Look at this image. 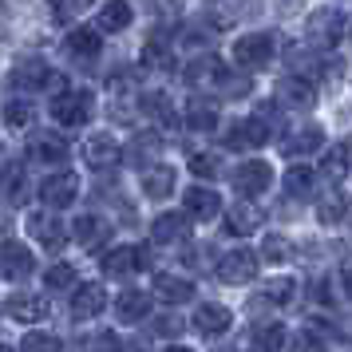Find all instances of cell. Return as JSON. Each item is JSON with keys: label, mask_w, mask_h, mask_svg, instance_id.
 I'll use <instances>...</instances> for the list:
<instances>
[{"label": "cell", "mask_w": 352, "mask_h": 352, "mask_svg": "<svg viewBox=\"0 0 352 352\" xmlns=\"http://www.w3.org/2000/svg\"><path fill=\"white\" fill-rule=\"evenodd\" d=\"M222 76H226V64L218 56H202V60L186 64V83H190V87H218Z\"/></svg>", "instance_id": "obj_18"}, {"label": "cell", "mask_w": 352, "mask_h": 352, "mask_svg": "<svg viewBox=\"0 0 352 352\" xmlns=\"http://www.w3.org/2000/svg\"><path fill=\"white\" fill-rule=\"evenodd\" d=\"M28 155H32L36 162H64L67 159V139L56 135V131H32Z\"/></svg>", "instance_id": "obj_14"}, {"label": "cell", "mask_w": 352, "mask_h": 352, "mask_svg": "<svg viewBox=\"0 0 352 352\" xmlns=\"http://www.w3.org/2000/svg\"><path fill=\"white\" fill-rule=\"evenodd\" d=\"M8 226H12V218H8V210L0 206V238H4V234H8Z\"/></svg>", "instance_id": "obj_44"}, {"label": "cell", "mask_w": 352, "mask_h": 352, "mask_svg": "<svg viewBox=\"0 0 352 352\" xmlns=\"http://www.w3.org/2000/svg\"><path fill=\"white\" fill-rule=\"evenodd\" d=\"M155 293H159V301H166V305H182V301L194 297V281L175 277V273H159V277H155Z\"/></svg>", "instance_id": "obj_23"}, {"label": "cell", "mask_w": 352, "mask_h": 352, "mask_svg": "<svg viewBox=\"0 0 352 352\" xmlns=\"http://www.w3.org/2000/svg\"><path fill=\"white\" fill-rule=\"evenodd\" d=\"M32 265H36V257H32V250H28L24 241H12V238L0 241V273H4V277L20 281V277L32 273Z\"/></svg>", "instance_id": "obj_8"}, {"label": "cell", "mask_w": 352, "mask_h": 352, "mask_svg": "<svg viewBox=\"0 0 352 352\" xmlns=\"http://www.w3.org/2000/svg\"><path fill=\"white\" fill-rule=\"evenodd\" d=\"M32 119H36V107L28 103V99H12V103L4 107V123H8L12 131L32 127Z\"/></svg>", "instance_id": "obj_34"}, {"label": "cell", "mask_w": 352, "mask_h": 352, "mask_svg": "<svg viewBox=\"0 0 352 352\" xmlns=\"http://www.w3.org/2000/svg\"><path fill=\"white\" fill-rule=\"evenodd\" d=\"M349 293H352V270H349Z\"/></svg>", "instance_id": "obj_45"}, {"label": "cell", "mask_w": 352, "mask_h": 352, "mask_svg": "<svg viewBox=\"0 0 352 352\" xmlns=\"http://www.w3.org/2000/svg\"><path fill=\"white\" fill-rule=\"evenodd\" d=\"M254 344H257V349H281V344H285L281 324H265V329H257V333H254Z\"/></svg>", "instance_id": "obj_39"}, {"label": "cell", "mask_w": 352, "mask_h": 352, "mask_svg": "<svg viewBox=\"0 0 352 352\" xmlns=\"http://www.w3.org/2000/svg\"><path fill=\"white\" fill-rule=\"evenodd\" d=\"M131 16H135V12H131L127 0H107L96 12V32H123L131 24Z\"/></svg>", "instance_id": "obj_21"}, {"label": "cell", "mask_w": 352, "mask_h": 352, "mask_svg": "<svg viewBox=\"0 0 352 352\" xmlns=\"http://www.w3.org/2000/svg\"><path fill=\"white\" fill-rule=\"evenodd\" d=\"M218 277L226 285H245L257 277V254L254 250H230V254L218 261Z\"/></svg>", "instance_id": "obj_6"}, {"label": "cell", "mask_w": 352, "mask_h": 352, "mask_svg": "<svg viewBox=\"0 0 352 352\" xmlns=\"http://www.w3.org/2000/svg\"><path fill=\"white\" fill-rule=\"evenodd\" d=\"M28 230H32L36 241H44L48 250H60V245L67 241L64 222H56V218H48V214H32V218H28Z\"/></svg>", "instance_id": "obj_24"}, {"label": "cell", "mask_w": 352, "mask_h": 352, "mask_svg": "<svg viewBox=\"0 0 352 352\" xmlns=\"http://www.w3.org/2000/svg\"><path fill=\"white\" fill-rule=\"evenodd\" d=\"M273 48L277 44H273L270 32H250L234 44V64L245 67V72H257V67H265L273 60Z\"/></svg>", "instance_id": "obj_4"}, {"label": "cell", "mask_w": 352, "mask_h": 352, "mask_svg": "<svg viewBox=\"0 0 352 352\" xmlns=\"http://www.w3.org/2000/svg\"><path fill=\"white\" fill-rule=\"evenodd\" d=\"M349 170H352V162H349Z\"/></svg>", "instance_id": "obj_46"}, {"label": "cell", "mask_w": 352, "mask_h": 352, "mask_svg": "<svg viewBox=\"0 0 352 352\" xmlns=\"http://www.w3.org/2000/svg\"><path fill=\"white\" fill-rule=\"evenodd\" d=\"M143 111L155 115L162 127H175V123H178V119H175V107H170V99L162 96V91H146V96H143Z\"/></svg>", "instance_id": "obj_33"}, {"label": "cell", "mask_w": 352, "mask_h": 352, "mask_svg": "<svg viewBox=\"0 0 352 352\" xmlns=\"http://www.w3.org/2000/svg\"><path fill=\"white\" fill-rule=\"evenodd\" d=\"M76 194H80V178L72 175H52V178H44L40 182V198H44V206L48 210H64V206H72L76 202Z\"/></svg>", "instance_id": "obj_7"}, {"label": "cell", "mask_w": 352, "mask_h": 352, "mask_svg": "<svg viewBox=\"0 0 352 352\" xmlns=\"http://www.w3.org/2000/svg\"><path fill=\"white\" fill-rule=\"evenodd\" d=\"M182 210L198 218V222H210V218H218V210H222V198L210 190V186H190V190L182 194Z\"/></svg>", "instance_id": "obj_15"}, {"label": "cell", "mask_w": 352, "mask_h": 352, "mask_svg": "<svg viewBox=\"0 0 352 352\" xmlns=\"http://www.w3.org/2000/svg\"><path fill=\"white\" fill-rule=\"evenodd\" d=\"M349 162H352V146L349 143H333L324 151V159H320V170L329 182H340V178L349 175Z\"/></svg>", "instance_id": "obj_27"}, {"label": "cell", "mask_w": 352, "mask_h": 352, "mask_svg": "<svg viewBox=\"0 0 352 352\" xmlns=\"http://www.w3.org/2000/svg\"><path fill=\"white\" fill-rule=\"evenodd\" d=\"M344 214H349V198H344V194L333 190V194H324V198L317 202V222L320 226H336Z\"/></svg>", "instance_id": "obj_31"}, {"label": "cell", "mask_w": 352, "mask_h": 352, "mask_svg": "<svg viewBox=\"0 0 352 352\" xmlns=\"http://www.w3.org/2000/svg\"><path fill=\"white\" fill-rule=\"evenodd\" d=\"M186 127L210 135V131L218 127V111H214L210 103H190V111H186Z\"/></svg>", "instance_id": "obj_35"}, {"label": "cell", "mask_w": 352, "mask_h": 352, "mask_svg": "<svg viewBox=\"0 0 352 352\" xmlns=\"http://www.w3.org/2000/svg\"><path fill=\"white\" fill-rule=\"evenodd\" d=\"M170 190H175V166L151 162L143 170V194L146 198H170Z\"/></svg>", "instance_id": "obj_22"}, {"label": "cell", "mask_w": 352, "mask_h": 352, "mask_svg": "<svg viewBox=\"0 0 352 352\" xmlns=\"http://www.w3.org/2000/svg\"><path fill=\"white\" fill-rule=\"evenodd\" d=\"M270 182H273V170H270V162H241L238 170H234V190L241 194V198H257V194H265L270 190Z\"/></svg>", "instance_id": "obj_5"}, {"label": "cell", "mask_w": 352, "mask_h": 352, "mask_svg": "<svg viewBox=\"0 0 352 352\" xmlns=\"http://www.w3.org/2000/svg\"><path fill=\"white\" fill-rule=\"evenodd\" d=\"M151 238L159 245H170V241L186 238V214H159L155 226H151Z\"/></svg>", "instance_id": "obj_25"}, {"label": "cell", "mask_w": 352, "mask_h": 352, "mask_svg": "<svg viewBox=\"0 0 352 352\" xmlns=\"http://www.w3.org/2000/svg\"><path fill=\"white\" fill-rule=\"evenodd\" d=\"M230 324H234V313L226 305H198V313H194V329L202 336H222Z\"/></svg>", "instance_id": "obj_17"}, {"label": "cell", "mask_w": 352, "mask_h": 352, "mask_svg": "<svg viewBox=\"0 0 352 352\" xmlns=\"http://www.w3.org/2000/svg\"><path fill=\"white\" fill-rule=\"evenodd\" d=\"M107 309V289L103 285H80L72 293V317L76 320H96Z\"/></svg>", "instance_id": "obj_13"}, {"label": "cell", "mask_w": 352, "mask_h": 352, "mask_svg": "<svg viewBox=\"0 0 352 352\" xmlns=\"http://www.w3.org/2000/svg\"><path fill=\"white\" fill-rule=\"evenodd\" d=\"M83 159L91 162L96 170H111V166H119V159H123V146L115 143L111 135H91V139L83 143Z\"/></svg>", "instance_id": "obj_12"}, {"label": "cell", "mask_w": 352, "mask_h": 352, "mask_svg": "<svg viewBox=\"0 0 352 352\" xmlns=\"http://www.w3.org/2000/svg\"><path fill=\"white\" fill-rule=\"evenodd\" d=\"M151 261H146V250L143 245H119V250H111V254L103 257V273L107 277H127V273H139L146 270Z\"/></svg>", "instance_id": "obj_9"}, {"label": "cell", "mask_w": 352, "mask_h": 352, "mask_svg": "<svg viewBox=\"0 0 352 352\" xmlns=\"http://www.w3.org/2000/svg\"><path fill=\"white\" fill-rule=\"evenodd\" d=\"M72 238L80 241L83 250L96 254L99 245L111 238V226L103 222V218H96V214H83V218H76V226H72Z\"/></svg>", "instance_id": "obj_16"}, {"label": "cell", "mask_w": 352, "mask_h": 352, "mask_svg": "<svg viewBox=\"0 0 352 352\" xmlns=\"http://www.w3.org/2000/svg\"><path fill=\"white\" fill-rule=\"evenodd\" d=\"M261 293H265V301H273V305H289L293 293H297V281H293V277H270Z\"/></svg>", "instance_id": "obj_36"}, {"label": "cell", "mask_w": 352, "mask_h": 352, "mask_svg": "<svg viewBox=\"0 0 352 352\" xmlns=\"http://www.w3.org/2000/svg\"><path fill=\"white\" fill-rule=\"evenodd\" d=\"M289 254H293V245L281 234H265V241H261V257L265 261H289Z\"/></svg>", "instance_id": "obj_37"}, {"label": "cell", "mask_w": 352, "mask_h": 352, "mask_svg": "<svg viewBox=\"0 0 352 352\" xmlns=\"http://www.w3.org/2000/svg\"><path fill=\"white\" fill-rule=\"evenodd\" d=\"M261 222H265L261 206H254L250 198H241V202H234V206H230V214H226V234H234V238H245V234L261 230Z\"/></svg>", "instance_id": "obj_10"}, {"label": "cell", "mask_w": 352, "mask_h": 352, "mask_svg": "<svg viewBox=\"0 0 352 352\" xmlns=\"http://www.w3.org/2000/svg\"><path fill=\"white\" fill-rule=\"evenodd\" d=\"M218 170H222V159H218V155H190V175L218 178Z\"/></svg>", "instance_id": "obj_38"}, {"label": "cell", "mask_w": 352, "mask_h": 352, "mask_svg": "<svg viewBox=\"0 0 352 352\" xmlns=\"http://www.w3.org/2000/svg\"><path fill=\"white\" fill-rule=\"evenodd\" d=\"M155 333H159V336H178V333H182V320H178L175 313H166V317H159Z\"/></svg>", "instance_id": "obj_43"}, {"label": "cell", "mask_w": 352, "mask_h": 352, "mask_svg": "<svg viewBox=\"0 0 352 352\" xmlns=\"http://www.w3.org/2000/svg\"><path fill=\"white\" fill-rule=\"evenodd\" d=\"M305 36H309L313 48H336L344 40V16L336 8H317L305 24Z\"/></svg>", "instance_id": "obj_1"}, {"label": "cell", "mask_w": 352, "mask_h": 352, "mask_svg": "<svg viewBox=\"0 0 352 352\" xmlns=\"http://www.w3.org/2000/svg\"><path fill=\"white\" fill-rule=\"evenodd\" d=\"M143 64L146 67H162V72H170L175 67V56H170V40H159V36H151L143 48Z\"/></svg>", "instance_id": "obj_32"}, {"label": "cell", "mask_w": 352, "mask_h": 352, "mask_svg": "<svg viewBox=\"0 0 352 352\" xmlns=\"http://www.w3.org/2000/svg\"><path fill=\"white\" fill-rule=\"evenodd\" d=\"M76 285V270L72 265H52L48 270V289H72Z\"/></svg>", "instance_id": "obj_40"}, {"label": "cell", "mask_w": 352, "mask_h": 352, "mask_svg": "<svg viewBox=\"0 0 352 352\" xmlns=\"http://www.w3.org/2000/svg\"><path fill=\"white\" fill-rule=\"evenodd\" d=\"M320 146H324V131H320V127H305V131H293L285 143H281V151H285L289 159H293V155L301 159V155H309V151H320Z\"/></svg>", "instance_id": "obj_26"}, {"label": "cell", "mask_w": 352, "mask_h": 352, "mask_svg": "<svg viewBox=\"0 0 352 352\" xmlns=\"http://www.w3.org/2000/svg\"><path fill=\"white\" fill-rule=\"evenodd\" d=\"M56 4V16L60 20H72V16H80L83 8H91V0H52Z\"/></svg>", "instance_id": "obj_41"}, {"label": "cell", "mask_w": 352, "mask_h": 352, "mask_svg": "<svg viewBox=\"0 0 352 352\" xmlns=\"http://www.w3.org/2000/svg\"><path fill=\"white\" fill-rule=\"evenodd\" d=\"M91 107H96V99L91 91H60L56 103H52V119L56 123H64V127H83L87 119H91Z\"/></svg>", "instance_id": "obj_2"}, {"label": "cell", "mask_w": 352, "mask_h": 352, "mask_svg": "<svg viewBox=\"0 0 352 352\" xmlns=\"http://www.w3.org/2000/svg\"><path fill=\"white\" fill-rule=\"evenodd\" d=\"M313 99H317V91H313V83L305 80V76H285V80L277 83V103L289 107V111L313 107Z\"/></svg>", "instance_id": "obj_11"}, {"label": "cell", "mask_w": 352, "mask_h": 352, "mask_svg": "<svg viewBox=\"0 0 352 352\" xmlns=\"http://www.w3.org/2000/svg\"><path fill=\"white\" fill-rule=\"evenodd\" d=\"M48 313H52L48 297H12L8 301V317L20 320V324H40Z\"/></svg>", "instance_id": "obj_20"}, {"label": "cell", "mask_w": 352, "mask_h": 352, "mask_svg": "<svg viewBox=\"0 0 352 352\" xmlns=\"http://www.w3.org/2000/svg\"><path fill=\"white\" fill-rule=\"evenodd\" d=\"M151 305H155V297H151V293H143V289H127V293H119L115 313H119V320H123V324H135V320H143L146 313H151Z\"/></svg>", "instance_id": "obj_19"}, {"label": "cell", "mask_w": 352, "mask_h": 352, "mask_svg": "<svg viewBox=\"0 0 352 352\" xmlns=\"http://www.w3.org/2000/svg\"><path fill=\"white\" fill-rule=\"evenodd\" d=\"M313 182H317V175H313V166H289L285 170V194H293V198H309L313 194Z\"/></svg>", "instance_id": "obj_30"}, {"label": "cell", "mask_w": 352, "mask_h": 352, "mask_svg": "<svg viewBox=\"0 0 352 352\" xmlns=\"http://www.w3.org/2000/svg\"><path fill=\"white\" fill-rule=\"evenodd\" d=\"M64 48L76 52V56H83V60H96L99 56V32L96 28H76V32H67Z\"/></svg>", "instance_id": "obj_29"}, {"label": "cell", "mask_w": 352, "mask_h": 352, "mask_svg": "<svg viewBox=\"0 0 352 352\" xmlns=\"http://www.w3.org/2000/svg\"><path fill=\"white\" fill-rule=\"evenodd\" d=\"M48 72L52 67L44 64V60H28V56H24V60H16V67H12V83H20V87H44V83H48Z\"/></svg>", "instance_id": "obj_28"}, {"label": "cell", "mask_w": 352, "mask_h": 352, "mask_svg": "<svg viewBox=\"0 0 352 352\" xmlns=\"http://www.w3.org/2000/svg\"><path fill=\"white\" fill-rule=\"evenodd\" d=\"M20 349H60V336H48V333H28L20 340Z\"/></svg>", "instance_id": "obj_42"}, {"label": "cell", "mask_w": 352, "mask_h": 352, "mask_svg": "<svg viewBox=\"0 0 352 352\" xmlns=\"http://www.w3.org/2000/svg\"><path fill=\"white\" fill-rule=\"evenodd\" d=\"M270 119L265 115H250V119H241V123H230L226 127V139L222 143L230 151H245V146H265L270 143Z\"/></svg>", "instance_id": "obj_3"}]
</instances>
